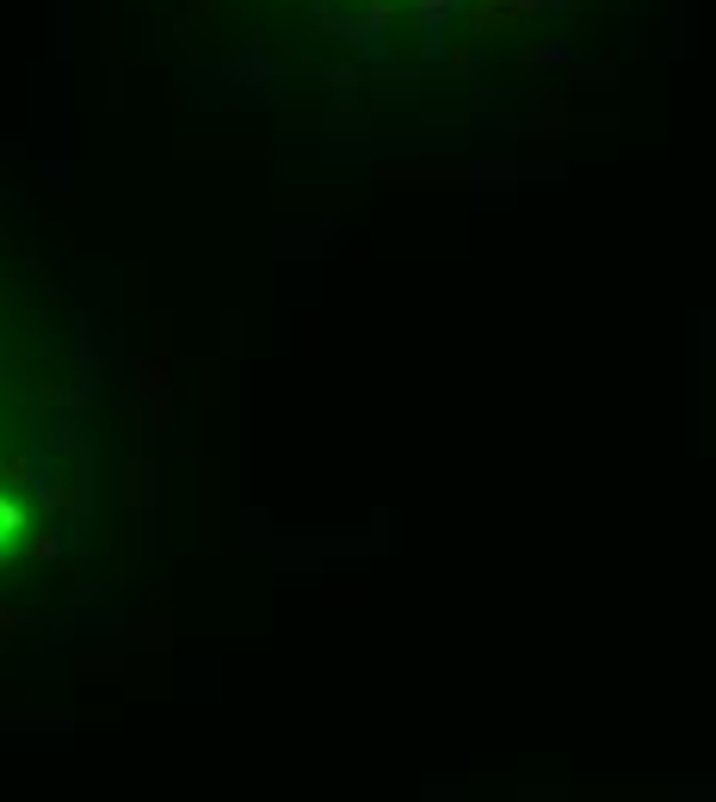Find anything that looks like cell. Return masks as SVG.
Returning a JSON list of instances; mask_svg holds the SVG:
<instances>
[{
    "label": "cell",
    "instance_id": "cell-1",
    "mask_svg": "<svg viewBox=\"0 0 716 802\" xmlns=\"http://www.w3.org/2000/svg\"><path fill=\"white\" fill-rule=\"evenodd\" d=\"M550 7H575V0H482L476 25H519L531 13H550Z\"/></svg>",
    "mask_w": 716,
    "mask_h": 802
},
{
    "label": "cell",
    "instance_id": "cell-2",
    "mask_svg": "<svg viewBox=\"0 0 716 802\" xmlns=\"http://www.w3.org/2000/svg\"><path fill=\"white\" fill-rule=\"evenodd\" d=\"M457 13V0H414V19H420V31L433 38V56H439V38H445V19Z\"/></svg>",
    "mask_w": 716,
    "mask_h": 802
},
{
    "label": "cell",
    "instance_id": "cell-3",
    "mask_svg": "<svg viewBox=\"0 0 716 802\" xmlns=\"http://www.w3.org/2000/svg\"><path fill=\"white\" fill-rule=\"evenodd\" d=\"M25 531V513H19V500H7L0 494V556H7V543Z\"/></svg>",
    "mask_w": 716,
    "mask_h": 802
},
{
    "label": "cell",
    "instance_id": "cell-4",
    "mask_svg": "<svg viewBox=\"0 0 716 802\" xmlns=\"http://www.w3.org/2000/svg\"><path fill=\"white\" fill-rule=\"evenodd\" d=\"M25 624H31V617H19V611L0 605V636H13V630H25Z\"/></svg>",
    "mask_w": 716,
    "mask_h": 802
}]
</instances>
